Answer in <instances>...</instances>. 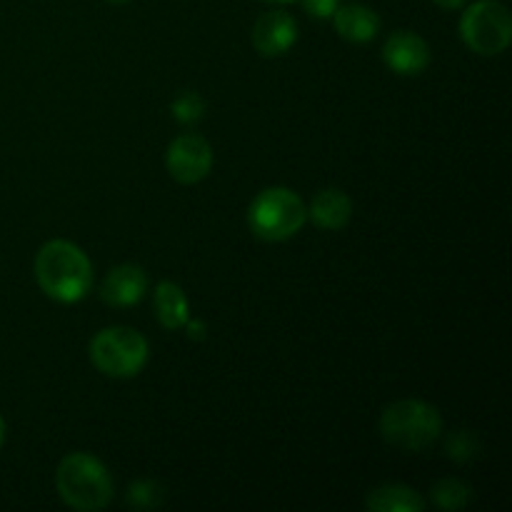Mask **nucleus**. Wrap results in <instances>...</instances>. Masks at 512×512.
Instances as JSON below:
<instances>
[{"instance_id": "1", "label": "nucleus", "mask_w": 512, "mask_h": 512, "mask_svg": "<svg viewBox=\"0 0 512 512\" xmlns=\"http://www.w3.org/2000/svg\"><path fill=\"white\" fill-rule=\"evenodd\" d=\"M35 280L48 298L80 303L93 285V263L70 240H50L35 255Z\"/></svg>"}, {"instance_id": "2", "label": "nucleus", "mask_w": 512, "mask_h": 512, "mask_svg": "<svg viewBox=\"0 0 512 512\" xmlns=\"http://www.w3.org/2000/svg\"><path fill=\"white\" fill-rule=\"evenodd\" d=\"M55 488L68 508L80 512L108 508L115 493L108 468L88 453H70L60 460Z\"/></svg>"}, {"instance_id": "3", "label": "nucleus", "mask_w": 512, "mask_h": 512, "mask_svg": "<svg viewBox=\"0 0 512 512\" xmlns=\"http://www.w3.org/2000/svg\"><path fill=\"white\" fill-rule=\"evenodd\" d=\"M380 433L393 448L420 453L430 448L443 433V418L423 400H398L380 415Z\"/></svg>"}, {"instance_id": "4", "label": "nucleus", "mask_w": 512, "mask_h": 512, "mask_svg": "<svg viewBox=\"0 0 512 512\" xmlns=\"http://www.w3.org/2000/svg\"><path fill=\"white\" fill-rule=\"evenodd\" d=\"M305 220H308V208L300 200V195L288 188L260 190L248 210L250 230L268 243L290 240L300 233Z\"/></svg>"}, {"instance_id": "5", "label": "nucleus", "mask_w": 512, "mask_h": 512, "mask_svg": "<svg viewBox=\"0 0 512 512\" xmlns=\"http://www.w3.org/2000/svg\"><path fill=\"white\" fill-rule=\"evenodd\" d=\"M148 355V340L133 328H105L90 340V363L108 378H135Z\"/></svg>"}, {"instance_id": "6", "label": "nucleus", "mask_w": 512, "mask_h": 512, "mask_svg": "<svg viewBox=\"0 0 512 512\" xmlns=\"http://www.w3.org/2000/svg\"><path fill=\"white\" fill-rule=\"evenodd\" d=\"M460 35L473 53L500 55L512 40V15L500 0H478L460 18Z\"/></svg>"}, {"instance_id": "7", "label": "nucleus", "mask_w": 512, "mask_h": 512, "mask_svg": "<svg viewBox=\"0 0 512 512\" xmlns=\"http://www.w3.org/2000/svg\"><path fill=\"white\" fill-rule=\"evenodd\" d=\"M165 165L173 180L183 185H195L208 178L213 168V148L205 138L195 133H185L168 145Z\"/></svg>"}, {"instance_id": "8", "label": "nucleus", "mask_w": 512, "mask_h": 512, "mask_svg": "<svg viewBox=\"0 0 512 512\" xmlns=\"http://www.w3.org/2000/svg\"><path fill=\"white\" fill-rule=\"evenodd\" d=\"M298 40V23L285 10H270L263 13L253 25V45L265 58L285 55Z\"/></svg>"}, {"instance_id": "9", "label": "nucleus", "mask_w": 512, "mask_h": 512, "mask_svg": "<svg viewBox=\"0 0 512 512\" xmlns=\"http://www.w3.org/2000/svg\"><path fill=\"white\" fill-rule=\"evenodd\" d=\"M383 60L393 73L420 75L430 65V48L413 30H398L385 40Z\"/></svg>"}, {"instance_id": "10", "label": "nucleus", "mask_w": 512, "mask_h": 512, "mask_svg": "<svg viewBox=\"0 0 512 512\" xmlns=\"http://www.w3.org/2000/svg\"><path fill=\"white\" fill-rule=\"evenodd\" d=\"M148 293V275L140 265L123 263L110 270L100 283V298L110 308H130L138 305Z\"/></svg>"}, {"instance_id": "11", "label": "nucleus", "mask_w": 512, "mask_h": 512, "mask_svg": "<svg viewBox=\"0 0 512 512\" xmlns=\"http://www.w3.org/2000/svg\"><path fill=\"white\" fill-rule=\"evenodd\" d=\"M333 23L340 38L348 43H370L380 30V15L368 5L350 3L335 10Z\"/></svg>"}, {"instance_id": "12", "label": "nucleus", "mask_w": 512, "mask_h": 512, "mask_svg": "<svg viewBox=\"0 0 512 512\" xmlns=\"http://www.w3.org/2000/svg\"><path fill=\"white\" fill-rule=\"evenodd\" d=\"M308 218L320 230H343L353 218V200L338 188L320 190L310 203Z\"/></svg>"}, {"instance_id": "13", "label": "nucleus", "mask_w": 512, "mask_h": 512, "mask_svg": "<svg viewBox=\"0 0 512 512\" xmlns=\"http://www.w3.org/2000/svg\"><path fill=\"white\" fill-rule=\"evenodd\" d=\"M155 315H158L160 325L165 330H180L188 323V298H185L183 288L170 280H163L155 288Z\"/></svg>"}, {"instance_id": "14", "label": "nucleus", "mask_w": 512, "mask_h": 512, "mask_svg": "<svg viewBox=\"0 0 512 512\" xmlns=\"http://www.w3.org/2000/svg\"><path fill=\"white\" fill-rule=\"evenodd\" d=\"M365 508L370 512H423L425 500L408 485H383L370 490Z\"/></svg>"}, {"instance_id": "15", "label": "nucleus", "mask_w": 512, "mask_h": 512, "mask_svg": "<svg viewBox=\"0 0 512 512\" xmlns=\"http://www.w3.org/2000/svg\"><path fill=\"white\" fill-rule=\"evenodd\" d=\"M473 498V490L455 478L438 480L433 485V503L443 510H463Z\"/></svg>"}, {"instance_id": "16", "label": "nucleus", "mask_w": 512, "mask_h": 512, "mask_svg": "<svg viewBox=\"0 0 512 512\" xmlns=\"http://www.w3.org/2000/svg\"><path fill=\"white\" fill-rule=\"evenodd\" d=\"M170 110H173V118L178 120V123L190 125V123H198V120L203 118L205 103L198 93H188V90H185V93H180L178 98L173 100Z\"/></svg>"}, {"instance_id": "17", "label": "nucleus", "mask_w": 512, "mask_h": 512, "mask_svg": "<svg viewBox=\"0 0 512 512\" xmlns=\"http://www.w3.org/2000/svg\"><path fill=\"white\" fill-rule=\"evenodd\" d=\"M445 453H448V458L465 463V460H473L480 453V443L470 430H458V433L445 440Z\"/></svg>"}, {"instance_id": "18", "label": "nucleus", "mask_w": 512, "mask_h": 512, "mask_svg": "<svg viewBox=\"0 0 512 512\" xmlns=\"http://www.w3.org/2000/svg\"><path fill=\"white\" fill-rule=\"evenodd\" d=\"M125 503L133 505V508H158L163 503V490L158 488V483H150V480H138L128 488V498Z\"/></svg>"}, {"instance_id": "19", "label": "nucleus", "mask_w": 512, "mask_h": 512, "mask_svg": "<svg viewBox=\"0 0 512 512\" xmlns=\"http://www.w3.org/2000/svg\"><path fill=\"white\" fill-rule=\"evenodd\" d=\"M305 13L313 15L318 20H328L333 18L335 10L340 8V0H303Z\"/></svg>"}, {"instance_id": "20", "label": "nucleus", "mask_w": 512, "mask_h": 512, "mask_svg": "<svg viewBox=\"0 0 512 512\" xmlns=\"http://www.w3.org/2000/svg\"><path fill=\"white\" fill-rule=\"evenodd\" d=\"M185 328H188L190 338H195V340H203L205 338V323H200V320H193V323H190V318H188Z\"/></svg>"}, {"instance_id": "21", "label": "nucleus", "mask_w": 512, "mask_h": 512, "mask_svg": "<svg viewBox=\"0 0 512 512\" xmlns=\"http://www.w3.org/2000/svg\"><path fill=\"white\" fill-rule=\"evenodd\" d=\"M435 5H440L443 10H458L463 8L465 0H435Z\"/></svg>"}, {"instance_id": "22", "label": "nucleus", "mask_w": 512, "mask_h": 512, "mask_svg": "<svg viewBox=\"0 0 512 512\" xmlns=\"http://www.w3.org/2000/svg\"><path fill=\"white\" fill-rule=\"evenodd\" d=\"M3 443H5V423L3 418H0V448H3Z\"/></svg>"}, {"instance_id": "23", "label": "nucleus", "mask_w": 512, "mask_h": 512, "mask_svg": "<svg viewBox=\"0 0 512 512\" xmlns=\"http://www.w3.org/2000/svg\"><path fill=\"white\" fill-rule=\"evenodd\" d=\"M265 3H278V5H288V3H295V0H265Z\"/></svg>"}, {"instance_id": "24", "label": "nucleus", "mask_w": 512, "mask_h": 512, "mask_svg": "<svg viewBox=\"0 0 512 512\" xmlns=\"http://www.w3.org/2000/svg\"><path fill=\"white\" fill-rule=\"evenodd\" d=\"M110 3H128V0H110Z\"/></svg>"}]
</instances>
